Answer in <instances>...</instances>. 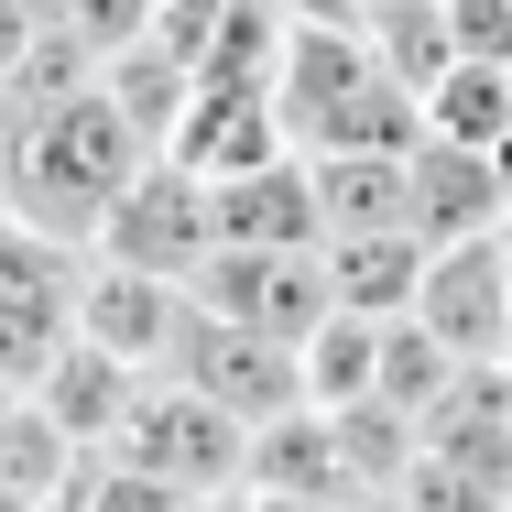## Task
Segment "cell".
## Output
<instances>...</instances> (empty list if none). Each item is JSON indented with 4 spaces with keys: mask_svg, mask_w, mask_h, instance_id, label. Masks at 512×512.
<instances>
[{
    "mask_svg": "<svg viewBox=\"0 0 512 512\" xmlns=\"http://www.w3.org/2000/svg\"><path fill=\"white\" fill-rule=\"evenodd\" d=\"M153 164V142L99 99V88H77V99L55 109H11V131H0V175H11V218L22 229H44V240H99V218L120 207V186Z\"/></svg>",
    "mask_w": 512,
    "mask_h": 512,
    "instance_id": "cell-1",
    "label": "cell"
},
{
    "mask_svg": "<svg viewBox=\"0 0 512 512\" xmlns=\"http://www.w3.org/2000/svg\"><path fill=\"white\" fill-rule=\"evenodd\" d=\"M273 109H284V142L295 153H414L425 142V109L382 77V55L360 33H284V66H273Z\"/></svg>",
    "mask_w": 512,
    "mask_h": 512,
    "instance_id": "cell-2",
    "label": "cell"
},
{
    "mask_svg": "<svg viewBox=\"0 0 512 512\" xmlns=\"http://www.w3.org/2000/svg\"><path fill=\"white\" fill-rule=\"evenodd\" d=\"M88 251L153 273V284H197L207 262H218V197H207V175H186L175 153H153V164L120 186V207L99 218Z\"/></svg>",
    "mask_w": 512,
    "mask_h": 512,
    "instance_id": "cell-3",
    "label": "cell"
},
{
    "mask_svg": "<svg viewBox=\"0 0 512 512\" xmlns=\"http://www.w3.org/2000/svg\"><path fill=\"white\" fill-rule=\"evenodd\" d=\"M77 284H88L77 240H44V229L0 218V382L11 393H33L44 360L77 338Z\"/></svg>",
    "mask_w": 512,
    "mask_h": 512,
    "instance_id": "cell-4",
    "label": "cell"
},
{
    "mask_svg": "<svg viewBox=\"0 0 512 512\" xmlns=\"http://www.w3.org/2000/svg\"><path fill=\"white\" fill-rule=\"evenodd\" d=\"M109 458H131V469H153V480L218 502V491H240V469H251V425L229 404H207V393H186V382H142V404H131V425H120Z\"/></svg>",
    "mask_w": 512,
    "mask_h": 512,
    "instance_id": "cell-5",
    "label": "cell"
},
{
    "mask_svg": "<svg viewBox=\"0 0 512 512\" xmlns=\"http://www.w3.org/2000/svg\"><path fill=\"white\" fill-rule=\"evenodd\" d=\"M414 327H425V338H436L458 371H502V360H512V273H502V229H491V240H458V251H425Z\"/></svg>",
    "mask_w": 512,
    "mask_h": 512,
    "instance_id": "cell-6",
    "label": "cell"
},
{
    "mask_svg": "<svg viewBox=\"0 0 512 512\" xmlns=\"http://www.w3.org/2000/svg\"><path fill=\"white\" fill-rule=\"evenodd\" d=\"M186 295H197L207 316H229V327H251V338H284V349H306L316 327L338 316L316 251H218Z\"/></svg>",
    "mask_w": 512,
    "mask_h": 512,
    "instance_id": "cell-7",
    "label": "cell"
},
{
    "mask_svg": "<svg viewBox=\"0 0 512 512\" xmlns=\"http://www.w3.org/2000/svg\"><path fill=\"white\" fill-rule=\"evenodd\" d=\"M164 382H186V393H207V404H229L240 425H273V414L306 404V371H295L284 338H251V327H229V316H207V306L186 316Z\"/></svg>",
    "mask_w": 512,
    "mask_h": 512,
    "instance_id": "cell-8",
    "label": "cell"
},
{
    "mask_svg": "<svg viewBox=\"0 0 512 512\" xmlns=\"http://www.w3.org/2000/svg\"><path fill=\"white\" fill-rule=\"evenodd\" d=\"M186 316H197L186 284H153V273H131V262H99V251H88V284H77V338H88V349H109V360H131V371L164 382Z\"/></svg>",
    "mask_w": 512,
    "mask_h": 512,
    "instance_id": "cell-9",
    "label": "cell"
},
{
    "mask_svg": "<svg viewBox=\"0 0 512 512\" xmlns=\"http://www.w3.org/2000/svg\"><path fill=\"white\" fill-rule=\"evenodd\" d=\"M404 218L425 251H458V240H491L512 229V186L491 153H458V142H414L404 153Z\"/></svg>",
    "mask_w": 512,
    "mask_h": 512,
    "instance_id": "cell-10",
    "label": "cell"
},
{
    "mask_svg": "<svg viewBox=\"0 0 512 512\" xmlns=\"http://www.w3.org/2000/svg\"><path fill=\"white\" fill-rule=\"evenodd\" d=\"M284 153H295V142H284L273 88H197L186 131H175V164L207 175V186H240V175H262V164H284Z\"/></svg>",
    "mask_w": 512,
    "mask_h": 512,
    "instance_id": "cell-11",
    "label": "cell"
},
{
    "mask_svg": "<svg viewBox=\"0 0 512 512\" xmlns=\"http://www.w3.org/2000/svg\"><path fill=\"white\" fill-rule=\"evenodd\" d=\"M142 382H153V371H131V360H109V349H88V338H66V349L44 360L33 404L66 425V447H77V458H109V447H120V425H131V404H142Z\"/></svg>",
    "mask_w": 512,
    "mask_h": 512,
    "instance_id": "cell-12",
    "label": "cell"
},
{
    "mask_svg": "<svg viewBox=\"0 0 512 512\" xmlns=\"http://www.w3.org/2000/svg\"><path fill=\"white\" fill-rule=\"evenodd\" d=\"M218 197V251H327V218H316V175L306 153L240 175V186H207Z\"/></svg>",
    "mask_w": 512,
    "mask_h": 512,
    "instance_id": "cell-13",
    "label": "cell"
},
{
    "mask_svg": "<svg viewBox=\"0 0 512 512\" xmlns=\"http://www.w3.org/2000/svg\"><path fill=\"white\" fill-rule=\"evenodd\" d=\"M240 491H262V502H349L338 425H327L316 404L273 414V425H251V469H240Z\"/></svg>",
    "mask_w": 512,
    "mask_h": 512,
    "instance_id": "cell-14",
    "label": "cell"
},
{
    "mask_svg": "<svg viewBox=\"0 0 512 512\" xmlns=\"http://www.w3.org/2000/svg\"><path fill=\"white\" fill-rule=\"evenodd\" d=\"M99 99L120 109L153 153H175V131H186V109H197V66H186L175 44H153V33H142V44H120V55L99 66Z\"/></svg>",
    "mask_w": 512,
    "mask_h": 512,
    "instance_id": "cell-15",
    "label": "cell"
},
{
    "mask_svg": "<svg viewBox=\"0 0 512 512\" xmlns=\"http://www.w3.org/2000/svg\"><path fill=\"white\" fill-rule=\"evenodd\" d=\"M327 306L349 316H414V284H425V240L414 229H360V240H327Z\"/></svg>",
    "mask_w": 512,
    "mask_h": 512,
    "instance_id": "cell-16",
    "label": "cell"
},
{
    "mask_svg": "<svg viewBox=\"0 0 512 512\" xmlns=\"http://www.w3.org/2000/svg\"><path fill=\"white\" fill-rule=\"evenodd\" d=\"M360 44L382 55V77L425 109V88L458 66V33H447V0H360Z\"/></svg>",
    "mask_w": 512,
    "mask_h": 512,
    "instance_id": "cell-17",
    "label": "cell"
},
{
    "mask_svg": "<svg viewBox=\"0 0 512 512\" xmlns=\"http://www.w3.org/2000/svg\"><path fill=\"white\" fill-rule=\"evenodd\" d=\"M316 218L327 240H360V229H414L404 218V153H316Z\"/></svg>",
    "mask_w": 512,
    "mask_h": 512,
    "instance_id": "cell-18",
    "label": "cell"
},
{
    "mask_svg": "<svg viewBox=\"0 0 512 512\" xmlns=\"http://www.w3.org/2000/svg\"><path fill=\"white\" fill-rule=\"evenodd\" d=\"M382 327H393V316H349V306H338L306 349H295V371H306V404H316V414L371 404V393H382Z\"/></svg>",
    "mask_w": 512,
    "mask_h": 512,
    "instance_id": "cell-19",
    "label": "cell"
},
{
    "mask_svg": "<svg viewBox=\"0 0 512 512\" xmlns=\"http://www.w3.org/2000/svg\"><path fill=\"white\" fill-rule=\"evenodd\" d=\"M425 142H458V153H502L512 142V66H447L425 88Z\"/></svg>",
    "mask_w": 512,
    "mask_h": 512,
    "instance_id": "cell-20",
    "label": "cell"
},
{
    "mask_svg": "<svg viewBox=\"0 0 512 512\" xmlns=\"http://www.w3.org/2000/svg\"><path fill=\"white\" fill-rule=\"evenodd\" d=\"M66 480H77V447H66V425H55V414L22 393V404L0 414V491H22V502H55Z\"/></svg>",
    "mask_w": 512,
    "mask_h": 512,
    "instance_id": "cell-21",
    "label": "cell"
},
{
    "mask_svg": "<svg viewBox=\"0 0 512 512\" xmlns=\"http://www.w3.org/2000/svg\"><path fill=\"white\" fill-rule=\"evenodd\" d=\"M44 512H207V502L175 491V480H153V469H131V458H77V480Z\"/></svg>",
    "mask_w": 512,
    "mask_h": 512,
    "instance_id": "cell-22",
    "label": "cell"
},
{
    "mask_svg": "<svg viewBox=\"0 0 512 512\" xmlns=\"http://www.w3.org/2000/svg\"><path fill=\"white\" fill-rule=\"evenodd\" d=\"M447 33L469 66H512V0H447Z\"/></svg>",
    "mask_w": 512,
    "mask_h": 512,
    "instance_id": "cell-23",
    "label": "cell"
},
{
    "mask_svg": "<svg viewBox=\"0 0 512 512\" xmlns=\"http://www.w3.org/2000/svg\"><path fill=\"white\" fill-rule=\"evenodd\" d=\"M284 22H316V33H360V0H273Z\"/></svg>",
    "mask_w": 512,
    "mask_h": 512,
    "instance_id": "cell-24",
    "label": "cell"
},
{
    "mask_svg": "<svg viewBox=\"0 0 512 512\" xmlns=\"http://www.w3.org/2000/svg\"><path fill=\"white\" fill-rule=\"evenodd\" d=\"M502 273H512V229H502Z\"/></svg>",
    "mask_w": 512,
    "mask_h": 512,
    "instance_id": "cell-25",
    "label": "cell"
}]
</instances>
